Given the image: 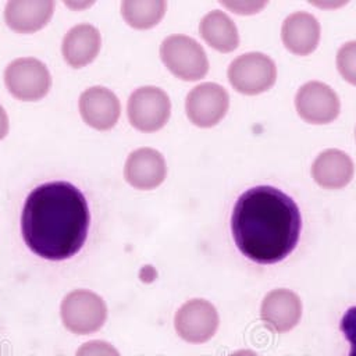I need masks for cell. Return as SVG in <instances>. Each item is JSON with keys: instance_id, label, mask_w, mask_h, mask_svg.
<instances>
[{"instance_id": "obj_7", "label": "cell", "mask_w": 356, "mask_h": 356, "mask_svg": "<svg viewBox=\"0 0 356 356\" xmlns=\"http://www.w3.org/2000/svg\"><path fill=\"white\" fill-rule=\"evenodd\" d=\"M127 113L134 128L142 132H154L167 124L171 114V102L163 89L146 85L131 93Z\"/></svg>"}, {"instance_id": "obj_3", "label": "cell", "mask_w": 356, "mask_h": 356, "mask_svg": "<svg viewBox=\"0 0 356 356\" xmlns=\"http://www.w3.org/2000/svg\"><path fill=\"white\" fill-rule=\"evenodd\" d=\"M63 325L72 334L89 335L99 331L107 320V305L89 289H74L60 305Z\"/></svg>"}, {"instance_id": "obj_4", "label": "cell", "mask_w": 356, "mask_h": 356, "mask_svg": "<svg viewBox=\"0 0 356 356\" xmlns=\"http://www.w3.org/2000/svg\"><path fill=\"white\" fill-rule=\"evenodd\" d=\"M164 65L179 79L197 81L209 71V58L202 44L186 35H170L160 44Z\"/></svg>"}, {"instance_id": "obj_18", "label": "cell", "mask_w": 356, "mask_h": 356, "mask_svg": "<svg viewBox=\"0 0 356 356\" xmlns=\"http://www.w3.org/2000/svg\"><path fill=\"white\" fill-rule=\"evenodd\" d=\"M199 32L204 42L221 53H229L239 44V33L235 22L220 10L207 13L199 24Z\"/></svg>"}, {"instance_id": "obj_23", "label": "cell", "mask_w": 356, "mask_h": 356, "mask_svg": "<svg viewBox=\"0 0 356 356\" xmlns=\"http://www.w3.org/2000/svg\"><path fill=\"white\" fill-rule=\"evenodd\" d=\"M8 128H10L8 115L4 110V107L0 104V139H3L8 134Z\"/></svg>"}, {"instance_id": "obj_5", "label": "cell", "mask_w": 356, "mask_h": 356, "mask_svg": "<svg viewBox=\"0 0 356 356\" xmlns=\"http://www.w3.org/2000/svg\"><path fill=\"white\" fill-rule=\"evenodd\" d=\"M227 75L235 90L243 95H259L275 83L277 65L267 54L249 51L231 61Z\"/></svg>"}, {"instance_id": "obj_15", "label": "cell", "mask_w": 356, "mask_h": 356, "mask_svg": "<svg viewBox=\"0 0 356 356\" xmlns=\"http://www.w3.org/2000/svg\"><path fill=\"white\" fill-rule=\"evenodd\" d=\"M51 0H10L4 8V19L10 29L18 33H32L42 29L51 18Z\"/></svg>"}, {"instance_id": "obj_17", "label": "cell", "mask_w": 356, "mask_h": 356, "mask_svg": "<svg viewBox=\"0 0 356 356\" xmlns=\"http://www.w3.org/2000/svg\"><path fill=\"white\" fill-rule=\"evenodd\" d=\"M355 172V165L345 152L339 149H325L316 156L312 164L313 179L325 189H339L346 186Z\"/></svg>"}, {"instance_id": "obj_10", "label": "cell", "mask_w": 356, "mask_h": 356, "mask_svg": "<svg viewBox=\"0 0 356 356\" xmlns=\"http://www.w3.org/2000/svg\"><path fill=\"white\" fill-rule=\"evenodd\" d=\"M295 107L302 120L310 124H328L341 110L337 92L320 81L303 83L295 95Z\"/></svg>"}, {"instance_id": "obj_9", "label": "cell", "mask_w": 356, "mask_h": 356, "mask_svg": "<svg viewBox=\"0 0 356 356\" xmlns=\"http://www.w3.org/2000/svg\"><path fill=\"white\" fill-rule=\"evenodd\" d=\"M228 107V92L216 82L196 85L185 100V111L189 121L200 128H210L218 124L227 114Z\"/></svg>"}, {"instance_id": "obj_1", "label": "cell", "mask_w": 356, "mask_h": 356, "mask_svg": "<svg viewBox=\"0 0 356 356\" xmlns=\"http://www.w3.org/2000/svg\"><path fill=\"white\" fill-rule=\"evenodd\" d=\"M89 221L83 193L70 182L53 181L36 186L26 196L21 232L31 252L57 261L70 259L82 249Z\"/></svg>"}, {"instance_id": "obj_13", "label": "cell", "mask_w": 356, "mask_h": 356, "mask_svg": "<svg viewBox=\"0 0 356 356\" xmlns=\"http://www.w3.org/2000/svg\"><path fill=\"white\" fill-rule=\"evenodd\" d=\"M165 175L167 164L164 156L153 147H139L127 157L124 177L136 189H154L163 184Z\"/></svg>"}, {"instance_id": "obj_11", "label": "cell", "mask_w": 356, "mask_h": 356, "mask_svg": "<svg viewBox=\"0 0 356 356\" xmlns=\"http://www.w3.org/2000/svg\"><path fill=\"white\" fill-rule=\"evenodd\" d=\"M302 300L291 289L277 288L261 300L260 318L274 332H288L298 325L302 317Z\"/></svg>"}, {"instance_id": "obj_25", "label": "cell", "mask_w": 356, "mask_h": 356, "mask_svg": "<svg viewBox=\"0 0 356 356\" xmlns=\"http://www.w3.org/2000/svg\"><path fill=\"white\" fill-rule=\"evenodd\" d=\"M355 135H356V134H355Z\"/></svg>"}, {"instance_id": "obj_24", "label": "cell", "mask_w": 356, "mask_h": 356, "mask_svg": "<svg viewBox=\"0 0 356 356\" xmlns=\"http://www.w3.org/2000/svg\"><path fill=\"white\" fill-rule=\"evenodd\" d=\"M228 356H259V355L252 349H238V350L229 353Z\"/></svg>"}, {"instance_id": "obj_22", "label": "cell", "mask_w": 356, "mask_h": 356, "mask_svg": "<svg viewBox=\"0 0 356 356\" xmlns=\"http://www.w3.org/2000/svg\"><path fill=\"white\" fill-rule=\"evenodd\" d=\"M225 7L234 10L238 14H253L266 6V1H221Z\"/></svg>"}, {"instance_id": "obj_12", "label": "cell", "mask_w": 356, "mask_h": 356, "mask_svg": "<svg viewBox=\"0 0 356 356\" xmlns=\"http://www.w3.org/2000/svg\"><path fill=\"white\" fill-rule=\"evenodd\" d=\"M79 113L82 120L99 131L111 129L121 114V104L114 92L104 86H90L79 96Z\"/></svg>"}, {"instance_id": "obj_14", "label": "cell", "mask_w": 356, "mask_h": 356, "mask_svg": "<svg viewBox=\"0 0 356 356\" xmlns=\"http://www.w3.org/2000/svg\"><path fill=\"white\" fill-rule=\"evenodd\" d=\"M320 35V22L307 11H295L289 14L281 26L284 46L298 56L310 54L317 47Z\"/></svg>"}, {"instance_id": "obj_21", "label": "cell", "mask_w": 356, "mask_h": 356, "mask_svg": "<svg viewBox=\"0 0 356 356\" xmlns=\"http://www.w3.org/2000/svg\"><path fill=\"white\" fill-rule=\"evenodd\" d=\"M75 356H121L118 349L107 341L103 339H92L82 343Z\"/></svg>"}, {"instance_id": "obj_2", "label": "cell", "mask_w": 356, "mask_h": 356, "mask_svg": "<svg viewBox=\"0 0 356 356\" xmlns=\"http://www.w3.org/2000/svg\"><path fill=\"white\" fill-rule=\"evenodd\" d=\"M302 217L295 200L278 188L259 185L236 199L231 232L239 252L252 261L274 264L298 245Z\"/></svg>"}, {"instance_id": "obj_20", "label": "cell", "mask_w": 356, "mask_h": 356, "mask_svg": "<svg viewBox=\"0 0 356 356\" xmlns=\"http://www.w3.org/2000/svg\"><path fill=\"white\" fill-rule=\"evenodd\" d=\"M335 61L342 78L356 86V40L343 43L337 51Z\"/></svg>"}, {"instance_id": "obj_19", "label": "cell", "mask_w": 356, "mask_h": 356, "mask_svg": "<svg viewBox=\"0 0 356 356\" xmlns=\"http://www.w3.org/2000/svg\"><path fill=\"white\" fill-rule=\"evenodd\" d=\"M167 3L164 0H124L121 15L125 22L136 29H149L164 17Z\"/></svg>"}, {"instance_id": "obj_8", "label": "cell", "mask_w": 356, "mask_h": 356, "mask_svg": "<svg viewBox=\"0 0 356 356\" xmlns=\"http://www.w3.org/2000/svg\"><path fill=\"white\" fill-rule=\"evenodd\" d=\"M220 325V316L213 303L206 299H189L174 316V328L181 339L189 343L210 341Z\"/></svg>"}, {"instance_id": "obj_6", "label": "cell", "mask_w": 356, "mask_h": 356, "mask_svg": "<svg viewBox=\"0 0 356 356\" xmlns=\"http://www.w3.org/2000/svg\"><path fill=\"white\" fill-rule=\"evenodd\" d=\"M4 83L15 99L35 102L47 95L51 86V76L40 60L19 57L6 67Z\"/></svg>"}, {"instance_id": "obj_16", "label": "cell", "mask_w": 356, "mask_h": 356, "mask_svg": "<svg viewBox=\"0 0 356 356\" xmlns=\"http://www.w3.org/2000/svg\"><path fill=\"white\" fill-rule=\"evenodd\" d=\"M102 47V36L96 26L78 24L63 38L61 51L65 63L72 68H81L92 63Z\"/></svg>"}]
</instances>
